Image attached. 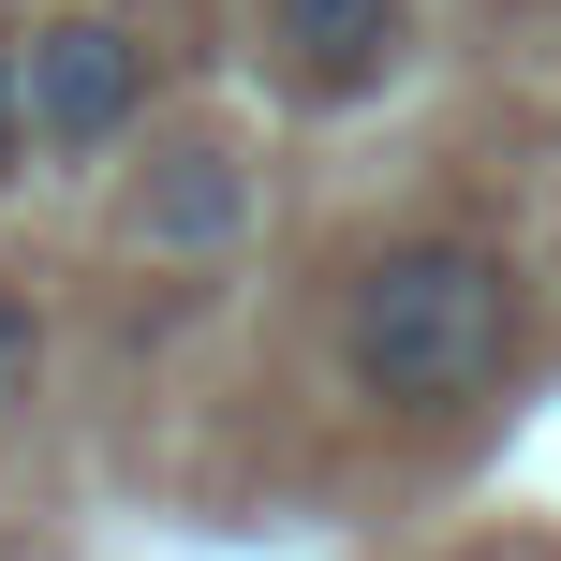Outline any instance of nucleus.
Returning <instances> with one entry per match:
<instances>
[{
  "label": "nucleus",
  "instance_id": "obj_1",
  "mask_svg": "<svg viewBox=\"0 0 561 561\" xmlns=\"http://www.w3.org/2000/svg\"><path fill=\"white\" fill-rule=\"evenodd\" d=\"M517 266L488 237H385L340 280V369L369 414H473L517 369Z\"/></svg>",
  "mask_w": 561,
  "mask_h": 561
},
{
  "label": "nucleus",
  "instance_id": "obj_2",
  "mask_svg": "<svg viewBox=\"0 0 561 561\" xmlns=\"http://www.w3.org/2000/svg\"><path fill=\"white\" fill-rule=\"evenodd\" d=\"M15 75H30V148H118L148 118V45L118 15H45Z\"/></svg>",
  "mask_w": 561,
  "mask_h": 561
},
{
  "label": "nucleus",
  "instance_id": "obj_3",
  "mask_svg": "<svg viewBox=\"0 0 561 561\" xmlns=\"http://www.w3.org/2000/svg\"><path fill=\"white\" fill-rule=\"evenodd\" d=\"M266 45H280V75H296L310 104H355V89L399 75L414 0H266Z\"/></svg>",
  "mask_w": 561,
  "mask_h": 561
},
{
  "label": "nucleus",
  "instance_id": "obj_4",
  "mask_svg": "<svg viewBox=\"0 0 561 561\" xmlns=\"http://www.w3.org/2000/svg\"><path fill=\"white\" fill-rule=\"evenodd\" d=\"M237 222H252L237 148H163V178H148V252H222Z\"/></svg>",
  "mask_w": 561,
  "mask_h": 561
},
{
  "label": "nucleus",
  "instance_id": "obj_5",
  "mask_svg": "<svg viewBox=\"0 0 561 561\" xmlns=\"http://www.w3.org/2000/svg\"><path fill=\"white\" fill-rule=\"evenodd\" d=\"M30 355H45V325H30V296H0V399L30 385Z\"/></svg>",
  "mask_w": 561,
  "mask_h": 561
},
{
  "label": "nucleus",
  "instance_id": "obj_6",
  "mask_svg": "<svg viewBox=\"0 0 561 561\" xmlns=\"http://www.w3.org/2000/svg\"><path fill=\"white\" fill-rule=\"evenodd\" d=\"M30 148V75H15V45H0V163Z\"/></svg>",
  "mask_w": 561,
  "mask_h": 561
}]
</instances>
